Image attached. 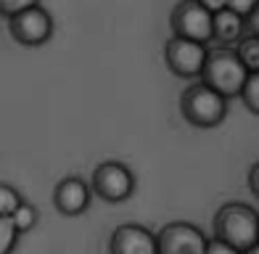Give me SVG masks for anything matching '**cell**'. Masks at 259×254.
Masks as SVG:
<instances>
[{
    "label": "cell",
    "mask_w": 259,
    "mask_h": 254,
    "mask_svg": "<svg viewBox=\"0 0 259 254\" xmlns=\"http://www.w3.org/2000/svg\"><path fill=\"white\" fill-rule=\"evenodd\" d=\"M211 230H214V238H222L235 249L246 251L259 241V212L251 204L228 201L214 212Z\"/></svg>",
    "instance_id": "obj_1"
},
{
    "label": "cell",
    "mask_w": 259,
    "mask_h": 254,
    "mask_svg": "<svg viewBox=\"0 0 259 254\" xmlns=\"http://www.w3.org/2000/svg\"><path fill=\"white\" fill-rule=\"evenodd\" d=\"M246 77H249V69L241 64L235 48L214 45V48H209L204 72H201V77H198V79L230 101V98H238L241 96V90L246 85Z\"/></svg>",
    "instance_id": "obj_2"
},
{
    "label": "cell",
    "mask_w": 259,
    "mask_h": 254,
    "mask_svg": "<svg viewBox=\"0 0 259 254\" xmlns=\"http://www.w3.org/2000/svg\"><path fill=\"white\" fill-rule=\"evenodd\" d=\"M180 114L188 124L198 127V130H211L225 122L228 98L204 85L201 79H193L180 96Z\"/></svg>",
    "instance_id": "obj_3"
},
{
    "label": "cell",
    "mask_w": 259,
    "mask_h": 254,
    "mask_svg": "<svg viewBox=\"0 0 259 254\" xmlns=\"http://www.w3.org/2000/svg\"><path fill=\"white\" fill-rule=\"evenodd\" d=\"M90 188L96 196H101L103 201L122 204L135 193V175L124 161L109 159V161H101V164L93 170Z\"/></svg>",
    "instance_id": "obj_4"
},
{
    "label": "cell",
    "mask_w": 259,
    "mask_h": 254,
    "mask_svg": "<svg viewBox=\"0 0 259 254\" xmlns=\"http://www.w3.org/2000/svg\"><path fill=\"white\" fill-rule=\"evenodd\" d=\"M206 56H209V45L196 43V40H185V37H175L172 34L164 43V64L180 79H198L201 77Z\"/></svg>",
    "instance_id": "obj_5"
},
{
    "label": "cell",
    "mask_w": 259,
    "mask_h": 254,
    "mask_svg": "<svg viewBox=\"0 0 259 254\" xmlns=\"http://www.w3.org/2000/svg\"><path fill=\"white\" fill-rule=\"evenodd\" d=\"M211 27H214V14H209L198 0H180L169 14V29L175 37H185V40L209 45Z\"/></svg>",
    "instance_id": "obj_6"
},
{
    "label": "cell",
    "mask_w": 259,
    "mask_h": 254,
    "mask_svg": "<svg viewBox=\"0 0 259 254\" xmlns=\"http://www.w3.org/2000/svg\"><path fill=\"white\" fill-rule=\"evenodd\" d=\"M6 24L11 37L19 45H27V48H40L53 37V14L40 3L6 19Z\"/></svg>",
    "instance_id": "obj_7"
},
{
    "label": "cell",
    "mask_w": 259,
    "mask_h": 254,
    "mask_svg": "<svg viewBox=\"0 0 259 254\" xmlns=\"http://www.w3.org/2000/svg\"><path fill=\"white\" fill-rule=\"evenodd\" d=\"M206 241L209 238L204 236L201 228L193 223H185V220L167 223L156 233L159 254H204Z\"/></svg>",
    "instance_id": "obj_8"
},
{
    "label": "cell",
    "mask_w": 259,
    "mask_h": 254,
    "mask_svg": "<svg viewBox=\"0 0 259 254\" xmlns=\"http://www.w3.org/2000/svg\"><path fill=\"white\" fill-rule=\"evenodd\" d=\"M109 254H159L156 233L138 223H122L109 238Z\"/></svg>",
    "instance_id": "obj_9"
},
{
    "label": "cell",
    "mask_w": 259,
    "mask_h": 254,
    "mask_svg": "<svg viewBox=\"0 0 259 254\" xmlns=\"http://www.w3.org/2000/svg\"><path fill=\"white\" fill-rule=\"evenodd\" d=\"M90 201H93V188L79 175L61 178L53 188V206L66 217H77L82 212H88Z\"/></svg>",
    "instance_id": "obj_10"
},
{
    "label": "cell",
    "mask_w": 259,
    "mask_h": 254,
    "mask_svg": "<svg viewBox=\"0 0 259 254\" xmlns=\"http://www.w3.org/2000/svg\"><path fill=\"white\" fill-rule=\"evenodd\" d=\"M249 32L246 29V19L238 16L235 11L230 8H222L214 14V27H211V43L217 45H225V48H235L243 34Z\"/></svg>",
    "instance_id": "obj_11"
},
{
    "label": "cell",
    "mask_w": 259,
    "mask_h": 254,
    "mask_svg": "<svg viewBox=\"0 0 259 254\" xmlns=\"http://www.w3.org/2000/svg\"><path fill=\"white\" fill-rule=\"evenodd\" d=\"M235 53H238L241 64L249 72H259V34L246 32L243 37L235 43Z\"/></svg>",
    "instance_id": "obj_12"
},
{
    "label": "cell",
    "mask_w": 259,
    "mask_h": 254,
    "mask_svg": "<svg viewBox=\"0 0 259 254\" xmlns=\"http://www.w3.org/2000/svg\"><path fill=\"white\" fill-rule=\"evenodd\" d=\"M37 220H40V215H37V209H34V204H29V201H21V206L11 215V223H14V228L21 236L29 233V230L37 225Z\"/></svg>",
    "instance_id": "obj_13"
},
{
    "label": "cell",
    "mask_w": 259,
    "mask_h": 254,
    "mask_svg": "<svg viewBox=\"0 0 259 254\" xmlns=\"http://www.w3.org/2000/svg\"><path fill=\"white\" fill-rule=\"evenodd\" d=\"M21 201H24V196L19 193V188H14L11 183H0V217H11Z\"/></svg>",
    "instance_id": "obj_14"
},
{
    "label": "cell",
    "mask_w": 259,
    "mask_h": 254,
    "mask_svg": "<svg viewBox=\"0 0 259 254\" xmlns=\"http://www.w3.org/2000/svg\"><path fill=\"white\" fill-rule=\"evenodd\" d=\"M238 98L243 101V106L249 109L251 114H256V117H259V72H249L246 85H243Z\"/></svg>",
    "instance_id": "obj_15"
},
{
    "label": "cell",
    "mask_w": 259,
    "mask_h": 254,
    "mask_svg": "<svg viewBox=\"0 0 259 254\" xmlns=\"http://www.w3.org/2000/svg\"><path fill=\"white\" fill-rule=\"evenodd\" d=\"M21 233L14 228L11 217H0V254H14Z\"/></svg>",
    "instance_id": "obj_16"
},
{
    "label": "cell",
    "mask_w": 259,
    "mask_h": 254,
    "mask_svg": "<svg viewBox=\"0 0 259 254\" xmlns=\"http://www.w3.org/2000/svg\"><path fill=\"white\" fill-rule=\"evenodd\" d=\"M37 3L40 0H0V16L11 19V16H16V14H21V11H27Z\"/></svg>",
    "instance_id": "obj_17"
},
{
    "label": "cell",
    "mask_w": 259,
    "mask_h": 254,
    "mask_svg": "<svg viewBox=\"0 0 259 254\" xmlns=\"http://www.w3.org/2000/svg\"><path fill=\"white\" fill-rule=\"evenodd\" d=\"M204 254H243V251L235 249L233 244H228V241H222V238H209Z\"/></svg>",
    "instance_id": "obj_18"
},
{
    "label": "cell",
    "mask_w": 259,
    "mask_h": 254,
    "mask_svg": "<svg viewBox=\"0 0 259 254\" xmlns=\"http://www.w3.org/2000/svg\"><path fill=\"white\" fill-rule=\"evenodd\" d=\"M256 6H259V0H228V8H230V11H235V14L243 16V19L249 16Z\"/></svg>",
    "instance_id": "obj_19"
},
{
    "label": "cell",
    "mask_w": 259,
    "mask_h": 254,
    "mask_svg": "<svg viewBox=\"0 0 259 254\" xmlns=\"http://www.w3.org/2000/svg\"><path fill=\"white\" fill-rule=\"evenodd\" d=\"M249 191L256 196V201H259V161H254V164L249 167Z\"/></svg>",
    "instance_id": "obj_20"
},
{
    "label": "cell",
    "mask_w": 259,
    "mask_h": 254,
    "mask_svg": "<svg viewBox=\"0 0 259 254\" xmlns=\"http://www.w3.org/2000/svg\"><path fill=\"white\" fill-rule=\"evenodd\" d=\"M246 29H249L251 34H259V6L251 11L249 16H246Z\"/></svg>",
    "instance_id": "obj_21"
},
{
    "label": "cell",
    "mask_w": 259,
    "mask_h": 254,
    "mask_svg": "<svg viewBox=\"0 0 259 254\" xmlns=\"http://www.w3.org/2000/svg\"><path fill=\"white\" fill-rule=\"evenodd\" d=\"M209 14H217V11H222V8H228V0H198Z\"/></svg>",
    "instance_id": "obj_22"
},
{
    "label": "cell",
    "mask_w": 259,
    "mask_h": 254,
    "mask_svg": "<svg viewBox=\"0 0 259 254\" xmlns=\"http://www.w3.org/2000/svg\"><path fill=\"white\" fill-rule=\"evenodd\" d=\"M243 254H259V241H256V244H254V246H249V249H246Z\"/></svg>",
    "instance_id": "obj_23"
}]
</instances>
